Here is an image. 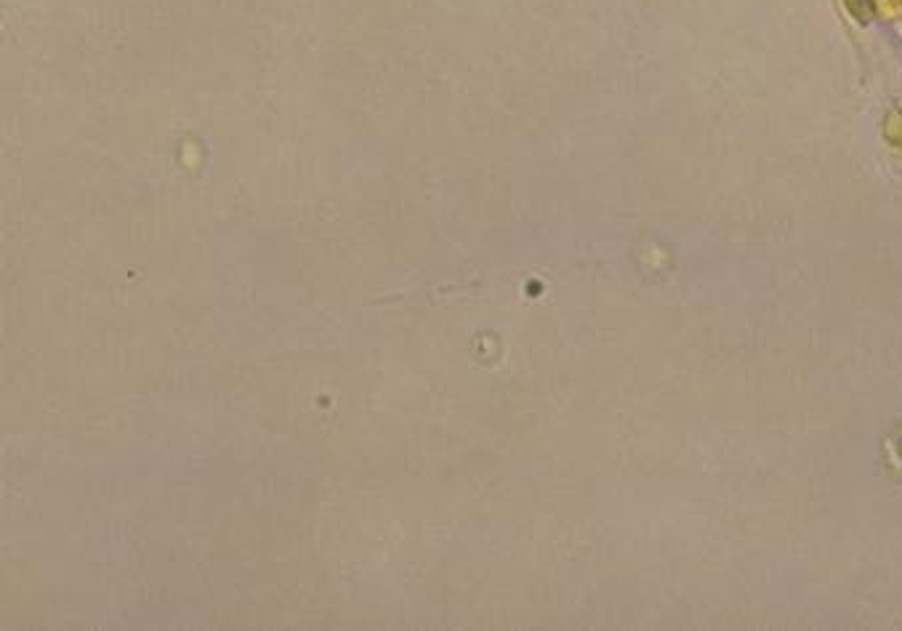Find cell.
I'll return each instance as SVG.
<instances>
[{"mask_svg": "<svg viewBox=\"0 0 902 631\" xmlns=\"http://www.w3.org/2000/svg\"><path fill=\"white\" fill-rule=\"evenodd\" d=\"M847 5H850V11L855 14L862 24H865V22L870 19V14H873V3H870V0H847Z\"/></svg>", "mask_w": 902, "mask_h": 631, "instance_id": "cell-1", "label": "cell"}]
</instances>
